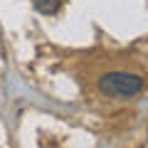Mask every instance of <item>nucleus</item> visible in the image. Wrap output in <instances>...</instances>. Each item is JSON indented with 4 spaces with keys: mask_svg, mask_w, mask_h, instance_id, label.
I'll return each instance as SVG.
<instances>
[{
    "mask_svg": "<svg viewBox=\"0 0 148 148\" xmlns=\"http://www.w3.org/2000/svg\"><path fill=\"white\" fill-rule=\"evenodd\" d=\"M143 84H146V79L141 74H133V72H106L96 82V86H99V91L104 96L121 99V101L138 96L143 91Z\"/></svg>",
    "mask_w": 148,
    "mask_h": 148,
    "instance_id": "obj_1",
    "label": "nucleus"
},
{
    "mask_svg": "<svg viewBox=\"0 0 148 148\" xmlns=\"http://www.w3.org/2000/svg\"><path fill=\"white\" fill-rule=\"evenodd\" d=\"M32 5L40 15H57L62 8V0H32Z\"/></svg>",
    "mask_w": 148,
    "mask_h": 148,
    "instance_id": "obj_2",
    "label": "nucleus"
}]
</instances>
